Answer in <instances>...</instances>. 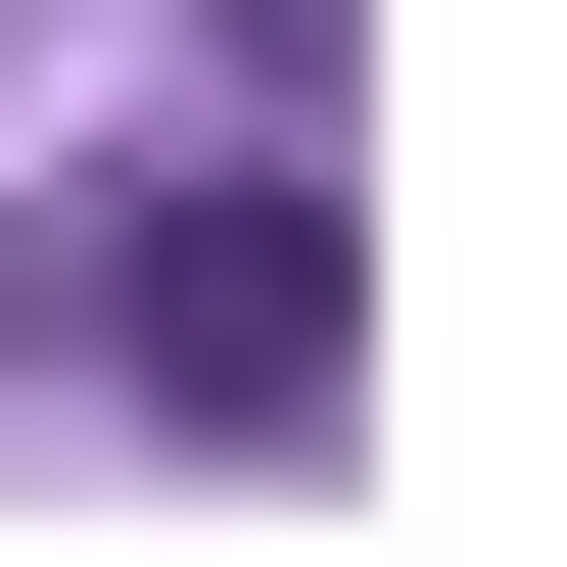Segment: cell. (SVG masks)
<instances>
[{
    "instance_id": "cell-1",
    "label": "cell",
    "mask_w": 567,
    "mask_h": 567,
    "mask_svg": "<svg viewBox=\"0 0 567 567\" xmlns=\"http://www.w3.org/2000/svg\"><path fill=\"white\" fill-rule=\"evenodd\" d=\"M142 379L189 425H331V189H189V237H142Z\"/></svg>"
}]
</instances>
